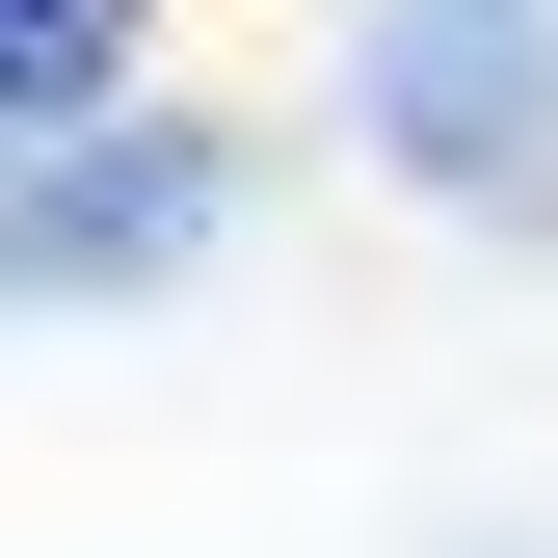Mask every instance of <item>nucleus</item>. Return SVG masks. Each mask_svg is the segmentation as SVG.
Returning a JSON list of instances; mask_svg holds the SVG:
<instances>
[{
	"label": "nucleus",
	"instance_id": "obj_3",
	"mask_svg": "<svg viewBox=\"0 0 558 558\" xmlns=\"http://www.w3.org/2000/svg\"><path fill=\"white\" fill-rule=\"evenodd\" d=\"M107 81H133V0H0V107L27 133H107Z\"/></svg>",
	"mask_w": 558,
	"mask_h": 558
},
{
	"label": "nucleus",
	"instance_id": "obj_2",
	"mask_svg": "<svg viewBox=\"0 0 558 558\" xmlns=\"http://www.w3.org/2000/svg\"><path fill=\"white\" fill-rule=\"evenodd\" d=\"M240 214V133L214 107H107V133H27V293H160V266H214Z\"/></svg>",
	"mask_w": 558,
	"mask_h": 558
},
{
	"label": "nucleus",
	"instance_id": "obj_1",
	"mask_svg": "<svg viewBox=\"0 0 558 558\" xmlns=\"http://www.w3.org/2000/svg\"><path fill=\"white\" fill-rule=\"evenodd\" d=\"M345 133H373L426 214L558 240V0H373V27H345Z\"/></svg>",
	"mask_w": 558,
	"mask_h": 558
}]
</instances>
